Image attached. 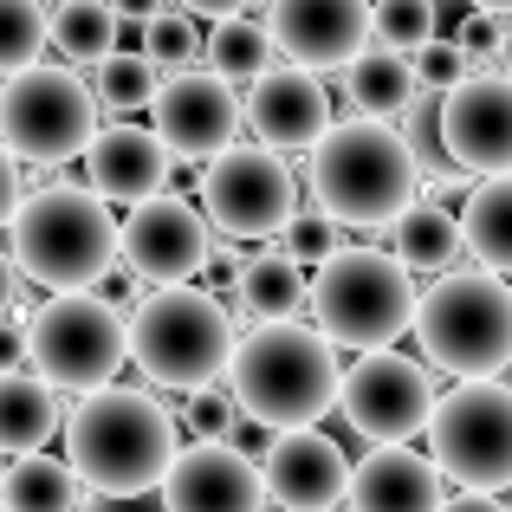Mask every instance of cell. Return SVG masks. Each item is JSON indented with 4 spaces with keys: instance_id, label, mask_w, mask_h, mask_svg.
<instances>
[{
    "instance_id": "6da1fadb",
    "label": "cell",
    "mask_w": 512,
    "mask_h": 512,
    "mask_svg": "<svg viewBox=\"0 0 512 512\" xmlns=\"http://www.w3.org/2000/svg\"><path fill=\"white\" fill-rule=\"evenodd\" d=\"M7 247L26 286H46V299H78L124 266V221L91 188L46 182L26 208L7 214Z\"/></svg>"
},
{
    "instance_id": "7a4b0ae2",
    "label": "cell",
    "mask_w": 512,
    "mask_h": 512,
    "mask_svg": "<svg viewBox=\"0 0 512 512\" xmlns=\"http://www.w3.org/2000/svg\"><path fill=\"white\" fill-rule=\"evenodd\" d=\"M344 370L350 363H338V344L318 325H299V318L292 325H253L240 331L227 396L266 435H292V428H318L344 402Z\"/></svg>"
},
{
    "instance_id": "3957f363",
    "label": "cell",
    "mask_w": 512,
    "mask_h": 512,
    "mask_svg": "<svg viewBox=\"0 0 512 512\" xmlns=\"http://www.w3.org/2000/svg\"><path fill=\"white\" fill-rule=\"evenodd\" d=\"M65 461L98 500H143L175 474L182 428L150 389H104L85 396L65 422Z\"/></svg>"
},
{
    "instance_id": "277c9868",
    "label": "cell",
    "mask_w": 512,
    "mask_h": 512,
    "mask_svg": "<svg viewBox=\"0 0 512 512\" xmlns=\"http://www.w3.org/2000/svg\"><path fill=\"white\" fill-rule=\"evenodd\" d=\"M305 188L344 227H389V234L428 201L422 195V156L383 117H344L305 156Z\"/></svg>"
},
{
    "instance_id": "5b68a950",
    "label": "cell",
    "mask_w": 512,
    "mask_h": 512,
    "mask_svg": "<svg viewBox=\"0 0 512 512\" xmlns=\"http://www.w3.org/2000/svg\"><path fill=\"white\" fill-rule=\"evenodd\" d=\"M234 350H240L234 305H221L208 286L156 292L130 318V363L156 389H175V396H208L234 370Z\"/></svg>"
},
{
    "instance_id": "8992f818",
    "label": "cell",
    "mask_w": 512,
    "mask_h": 512,
    "mask_svg": "<svg viewBox=\"0 0 512 512\" xmlns=\"http://www.w3.org/2000/svg\"><path fill=\"white\" fill-rule=\"evenodd\" d=\"M415 344L422 363L448 370L454 383H493L512 363V286L487 266L435 279L415 312Z\"/></svg>"
},
{
    "instance_id": "52a82bcc",
    "label": "cell",
    "mask_w": 512,
    "mask_h": 512,
    "mask_svg": "<svg viewBox=\"0 0 512 512\" xmlns=\"http://www.w3.org/2000/svg\"><path fill=\"white\" fill-rule=\"evenodd\" d=\"M415 312H422L415 273L383 247H350L344 260L312 273V325L338 350L376 357L402 331H415Z\"/></svg>"
},
{
    "instance_id": "ba28073f",
    "label": "cell",
    "mask_w": 512,
    "mask_h": 512,
    "mask_svg": "<svg viewBox=\"0 0 512 512\" xmlns=\"http://www.w3.org/2000/svg\"><path fill=\"white\" fill-rule=\"evenodd\" d=\"M0 137H7L13 163L33 169L85 163L104 137V104L78 78V65H39V72L0 85Z\"/></svg>"
},
{
    "instance_id": "9c48e42d",
    "label": "cell",
    "mask_w": 512,
    "mask_h": 512,
    "mask_svg": "<svg viewBox=\"0 0 512 512\" xmlns=\"http://www.w3.org/2000/svg\"><path fill=\"white\" fill-rule=\"evenodd\" d=\"M26 363L33 376H46L52 389H72L78 402L117 389L111 376L130 363V318L111 312L98 292L78 299H46L26 331Z\"/></svg>"
},
{
    "instance_id": "30bf717a",
    "label": "cell",
    "mask_w": 512,
    "mask_h": 512,
    "mask_svg": "<svg viewBox=\"0 0 512 512\" xmlns=\"http://www.w3.org/2000/svg\"><path fill=\"white\" fill-rule=\"evenodd\" d=\"M428 454L461 493L512 487V383H454L428 422Z\"/></svg>"
},
{
    "instance_id": "8fae6325",
    "label": "cell",
    "mask_w": 512,
    "mask_h": 512,
    "mask_svg": "<svg viewBox=\"0 0 512 512\" xmlns=\"http://www.w3.org/2000/svg\"><path fill=\"white\" fill-rule=\"evenodd\" d=\"M195 201L208 214L214 234L227 240H286V227L299 221V175L286 169V156L260 150V143H240L234 156L195 169Z\"/></svg>"
},
{
    "instance_id": "7c38bea8",
    "label": "cell",
    "mask_w": 512,
    "mask_h": 512,
    "mask_svg": "<svg viewBox=\"0 0 512 512\" xmlns=\"http://www.w3.org/2000/svg\"><path fill=\"white\" fill-rule=\"evenodd\" d=\"M435 409L441 396L428 383V370L415 357H402V350H376V357H357L344 370L338 415L376 448H409L415 435H428Z\"/></svg>"
},
{
    "instance_id": "4fadbf2b",
    "label": "cell",
    "mask_w": 512,
    "mask_h": 512,
    "mask_svg": "<svg viewBox=\"0 0 512 512\" xmlns=\"http://www.w3.org/2000/svg\"><path fill=\"white\" fill-rule=\"evenodd\" d=\"M240 124H247V98H234V85H221L214 72H175L150 111V130L163 137L175 163H221L240 150Z\"/></svg>"
},
{
    "instance_id": "5bb4252c",
    "label": "cell",
    "mask_w": 512,
    "mask_h": 512,
    "mask_svg": "<svg viewBox=\"0 0 512 512\" xmlns=\"http://www.w3.org/2000/svg\"><path fill=\"white\" fill-rule=\"evenodd\" d=\"M214 253H221L214 227L201 214V201H188V195H163L124 221V266H137L156 292L195 286V273H208Z\"/></svg>"
},
{
    "instance_id": "9a60e30c",
    "label": "cell",
    "mask_w": 512,
    "mask_h": 512,
    "mask_svg": "<svg viewBox=\"0 0 512 512\" xmlns=\"http://www.w3.org/2000/svg\"><path fill=\"white\" fill-rule=\"evenodd\" d=\"M266 33L299 72H350L376 46V7L357 0H279Z\"/></svg>"
},
{
    "instance_id": "2e32d148",
    "label": "cell",
    "mask_w": 512,
    "mask_h": 512,
    "mask_svg": "<svg viewBox=\"0 0 512 512\" xmlns=\"http://www.w3.org/2000/svg\"><path fill=\"white\" fill-rule=\"evenodd\" d=\"M441 156L461 175L506 182L512 175V78L487 72L467 91L441 98Z\"/></svg>"
},
{
    "instance_id": "e0dca14e",
    "label": "cell",
    "mask_w": 512,
    "mask_h": 512,
    "mask_svg": "<svg viewBox=\"0 0 512 512\" xmlns=\"http://www.w3.org/2000/svg\"><path fill=\"white\" fill-rule=\"evenodd\" d=\"M260 474H266V500L279 512H338V500H350L357 461L325 428H292V435H273Z\"/></svg>"
},
{
    "instance_id": "ac0fdd59",
    "label": "cell",
    "mask_w": 512,
    "mask_h": 512,
    "mask_svg": "<svg viewBox=\"0 0 512 512\" xmlns=\"http://www.w3.org/2000/svg\"><path fill=\"white\" fill-rule=\"evenodd\" d=\"M266 474L227 441H188L163 480V512H266Z\"/></svg>"
},
{
    "instance_id": "d6986e66",
    "label": "cell",
    "mask_w": 512,
    "mask_h": 512,
    "mask_svg": "<svg viewBox=\"0 0 512 512\" xmlns=\"http://www.w3.org/2000/svg\"><path fill=\"white\" fill-rule=\"evenodd\" d=\"M247 130L260 150H318L331 137V91L318 72H299V65H279L253 85L247 98Z\"/></svg>"
},
{
    "instance_id": "ffe728a7",
    "label": "cell",
    "mask_w": 512,
    "mask_h": 512,
    "mask_svg": "<svg viewBox=\"0 0 512 512\" xmlns=\"http://www.w3.org/2000/svg\"><path fill=\"white\" fill-rule=\"evenodd\" d=\"M169 169H175V156L163 150V137H156V130H137V124H111L98 137V150L85 156L91 195L124 201L130 214L169 195Z\"/></svg>"
},
{
    "instance_id": "44dd1931",
    "label": "cell",
    "mask_w": 512,
    "mask_h": 512,
    "mask_svg": "<svg viewBox=\"0 0 512 512\" xmlns=\"http://www.w3.org/2000/svg\"><path fill=\"white\" fill-rule=\"evenodd\" d=\"M448 500V474L415 448H370L350 480V512H448Z\"/></svg>"
},
{
    "instance_id": "7402d4cb",
    "label": "cell",
    "mask_w": 512,
    "mask_h": 512,
    "mask_svg": "<svg viewBox=\"0 0 512 512\" xmlns=\"http://www.w3.org/2000/svg\"><path fill=\"white\" fill-rule=\"evenodd\" d=\"M65 422H72V415L59 409V389H52L46 376H33V370L0 376V448H7L13 461L46 454V441L59 435Z\"/></svg>"
},
{
    "instance_id": "603a6c76",
    "label": "cell",
    "mask_w": 512,
    "mask_h": 512,
    "mask_svg": "<svg viewBox=\"0 0 512 512\" xmlns=\"http://www.w3.org/2000/svg\"><path fill=\"white\" fill-rule=\"evenodd\" d=\"M389 253H396L409 273H441L448 279V273H461L454 260L467 253V221L454 208H441V201H422V208L396 227V247Z\"/></svg>"
},
{
    "instance_id": "cb8c5ba5",
    "label": "cell",
    "mask_w": 512,
    "mask_h": 512,
    "mask_svg": "<svg viewBox=\"0 0 512 512\" xmlns=\"http://www.w3.org/2000/svg\"><path fill=\"white\" fill-rule=\"evenodd\" d=\"M273 33H266V20H253V13H221L208 33V72L221 78V85H260L266 72H279L273 65Z\"/></svg>"
},
{
    "instance_id": "d4e9b609",
    "label": "cell",
    "mask_w": 512,
    "mask_h": 512,
    "mask_svg": "<svg viewBox=\"0 0 512 512\" xmlns=\"http://www.w3.org/2000/svg\"><path fill=\"white\" fill-rule=\"evenodd\" d=\"M312 299V279H305L299 260H286V253H260V260L247 266V286H240L234 312H247L253 325H292V312Z\"/></svg>"
},
{
    "instance_id": "484cf974",
    "label": "cell",
    "mask_w": 512,
    "mask_h": 512,
    "mask_svg": "<svg viewBox=\"0 0 512 512\" xmlns=\"http://www.w3.org/2000/svg\"><path fill=\"white\" fill-rule=\"evenodd\" d=\"M344 91H350V104H357V117H396V111H409V98L422 91V78H415V59L370 46L344 72Z\"/></svg>"
},
{
    "instance_id": "4316f807",
    "label": "cell",
    "mask_w": 512,
    "mask_h": 512,
    "mask_svg": "<svg viewBox=\"0 0 512 512\" xmlns=\"http://www.w3.org/2000/svg\"><path fill=\"white\" fill-rule=\"evenodd\" d=\"M78 493H85V480H78V467L59 461V454L13 461L7 480H0V500H7V512H78Z\"/></svg>"
},
{
    "instance_id": "83f0119b",
    "label": "cell",
    "mask_w": 512,
    "mask_h": 512,
    "mask_svg": "<svg viewBox=\"0 0 512 512\" xmlns=\"http://www.w3.org/2000/svg\"><path fill=\"white\" fill-rule=\"evenodd\" d=\"M461 221H467V253L487 273H512V175L506 182H480Z\"/></svg>"
},
{
    "instance_id": "f1b7e54d",
    "label": "cell",
    "mask_w": 512,
    "mask_h": 512,
    "mask_svg": "<svg viewBox=\"0 0 512 512\" xmlns=\"http://www.w3.org/2000/svg\"><path fill=\"white\" fill-rule=\"evenodd\" d=\"M52 46L72 65L117 59V7H104V0H65V7L52 13Z\"/></svg>"
},
{
    "instance_id": "f546056e",
    "label": "cell",
    "mask_w": 512,
    "mask_h": 512,
    "mask_svg": "<svg viewBox=\"0 0 512 512\" xmlns=\"http://www.w3.org/2000/svg\"><path fill=\"white\" fill-rule=\"evenodd\" d=\"M163 65L143 59V52H117V59L98 65V78H91V91H98V104L111 117H137V111H156V98H163L169 78H156Z\"/></svg>"
},
{
    "instance_id": "4dcf8cb0",
    "label": "cell",
    "mask_w": 512,
    "mask_h": 512,
    "mask_svg": "<svg viewBox=\"0 0 512 512\" xmlns=\"http://www.w3.org/2000/svg\"><path fill=\"white\" fill-rule=\"evenodd\" d=\"M52 46V13L39 7V0H7L0 7V72L7 78H26L39 72V52Z\"/></svg>"
},
{
    "instance_id": "1f68e13d",
    "label": "cell",
    "mask_w": 512,
    "mask_h": 512,
    "mask_svg": "<svg viewBox=\"0 0 512 512\" xmlns=\"http://www.w3.org/2000/svg\"><path fill=\"white\" fill-rule=\"evenodd\" d=\"M435 26H441V13L428 7V0H383V7H376V46L402 52V59H422L441 39Z\"/></svg>"
},
{
    "instance_id": "d6a6232c",
    "label": "cell",
    "mask_w": 512,
    "mask_h": 512,
    "mask_svg": "<svg viewBox=\"0 0 512 512\" xmlns=\"http://www.w3.org/2000/svg\"><path fill=\"white\" fill-rule=\"evenodd\" d=\"M344 234H350V227L338 221V214H325V208H305L299 221L286 227V240H279V253H286V260H299V266L312 260L318 273H325L331 260H344V253H350V247H344Z\"/></svg>"
},
{
    "instance_id": "836d02e7",
    "label": "cell",
    "mask_w": 512,
    "mask_h": 512,
    "mask_svg": "<svg viewBox=\"0 0 512 512\" xmlns=\"http://www.w3.org/2000/svg\"><path fill=\"white\" fill-rule=\"evenodd\" d=\"M201 26H195V13H175V7H156L150 20H143V59H156V65H188V59H201Z\"/></svg>"
},
{
    "instance_id": "e575fe53",
    "label": "cell",
    "mask_w": 512,
    "mask_h": 512,
    "mask_svg": "<svg viewBox=\"0 0 512 512\" xmlns=\"http://www.w3.org/2000/svg\"><path fill=\"white\" fill-rule=\"evenodd\" d=\"M415 78H422V91H435V98H454V91L474 85V59L461 52V39H435V46L415 59Z\"/></svg>"
},
{
    "instance_id": "d590c367",
    "label": "cell",
    "mask_w": 512,
    "mask_h": 512,
    "mask_svg": "<svg viewBox=\"0 0 512 512\" xmlns=\"http://www.w3.org/2000/svg\"><path fill=\"white\" fill-rule=\"evenodd\" d=\"M506 33H512V13H461V52L467 59H493L500 65Z\"/></svg>"
},
{
    "instance_id": "8d00e7d4",
    "label": "cell",
    "mask_w": 512,
    "mask_h": 512,
    "mask_svg": "<svg viewBox=\"0 0 512 512\" xmlns=\"http://www.w3.org/2000/svg\"><path fill=\"white\" fill-rule=\"evenodd\" d=\"M182 415H188V428H195V441H227V435H234V422H240V402L208 389V396H188Z\"/></svg>"
},
{
    "instance_id": "74e56055",
    "label": "cell",
    "mask_w": 512,
    "mask_h": 512,
    "mask_svg": "<svg viewBox=\"0 0 512 512\" xmlns=\"http://www.w3.org/2000/svg\"><path fill=\"white\" fill-rule=\"evenodd\" d=\"M448 512H512V506L487 500V493H454V500H448Z\"/></svg>"
},
{
    "instance_id": "f35d334b",
    "label": "cell",
    "mask_w": 512,
    "mask_h": 512,
    "mask_svg": "<svg viewBox=\"0 0 512 512\" xmlns=\"http://www.w3.org/2000/svg\"><path fill=\"white\" fill-rule=\"evenodd\" d=\"M500 78H512V33H506V52H500Z\"/></svg>"
}]
</instances>
